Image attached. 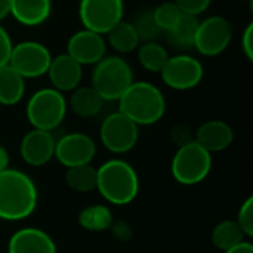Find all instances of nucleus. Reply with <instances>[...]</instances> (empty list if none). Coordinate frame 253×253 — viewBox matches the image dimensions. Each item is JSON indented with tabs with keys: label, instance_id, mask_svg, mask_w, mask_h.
Returning <instances> with one entry per match:
<instances>
[{
	"label": "nucleus",
	"instance_id": "12",
	"mask_svg": "<svg viewBox=\"0 0 253 253\" xmlns=\"http://www.w3.org/2000/svg\"><path fill=\"white\" fill-rule=\"evenodd\" d=\"M95 154V141L89 135L82 132L67 133L55 144V159L67 169L82 165H90Z\"/></svg>",
	"mask_w": 253,
	"mask_h": 253
},
{
	"label": "nucleus",
	"instance_id": "8",
	"mask_svg": "<svg viewBox=\"0 0 253 253\" xmlns=\"http://www.w3.org/2000/svg\"><path fill=\"white\" fill-rule=\"evenodd\" d=\"M123 0H80L79 4V16L83 28L102 36L123 21Z\"/></svg>",
	"mask_w": 253,
	"mask_h": 253
},
{
	"label": "nucleus",
	"instance_id": "19",
	"mask_svg": "<svg viewBox=\"0 0 253 253\" xmlns=\"http://www.w3.org/2000/svg\"><path fill=\"white\" fill-rule=\"evenodd\" d=\"M104 99L92 86H82L76 87L71 92L70 101L67 102L68 107L80 117H95L104 107Z\"/></svg>",
	"mask_w": 253,
	"mask_h": 253
},
{
	"label": "nucleus",
	"instance_id": "26",
	"mask_svg": "<svg viewBox=\"0 0 253 253\" xmlns=\"http://www.w3.org/2000/svg\"><path fill=\"white\" fill-rule=\"evenodd\" d=\"M65 182L77 193H89L96 188V169L90 165L68 168Z\"/></svg>",
	"mask_w": 253,
	"mask_h": 253
},
{
	"label": "nucleus",
	"instance_id": "32",
	"mask_svg": "<svg viewBox=\"0 0 253 253\" xmlns=\"http://www.w3.org/2000/svg\"><path fill=\"white\" fill-rule=\"evenodd\" d=\"M12 47H13V43H12L9 33L0 25V67L9 64Z\"/></svg>",
	"mask_w": 253,
	"mask_h": 253
},
{
	"label": "nucleus",
	"instance_id": "5",
	"mask_svg": "<svg viewBox=\"0 0 253 253\" xmlns=\"http://www.w3.org/2000/svg\"><path fill=\"white\" fill-rule=\"evenodd\" d=\"M67 108L68 104L64 93L53 87H43L30 96L25 114L33 129L52 132L64 122Z\"/></svg>",
	"mask_w": 253,
	"mask_h": 253
},
{
	"label": "nucleus",
	"instance_id": "27",
	"mask_svg": "<svg viewBox=\"0 0 253 253\" xmlns=\"http://www.w3.org/2000/svg\"><path fill=\"white\" fill-rule=\"evenodd\" d=\"M153 16L160 31L168 33L178 24L182 13L179 7L175 4V1H165L159 4L156 9H153Z\"/></svg>",
	"mask_w": 253,
	"mask_h": 253
},
{
	"label": "nucleus",
	"instance_id": "23",
	"mask_svg": "<svg viewBox=\"0 0 253 253\" xmlns=\"http://www.w3.org/2000/svg\"><path fill=\"white\" fill-rule=\"evenodd\" d=\"M113 222H114L113 212L108 206H104V205L87 206L79 213V224L86 231L101 233V231L110 230Z\"/></svg>",
	"mask_w": 253,
	"mask_h": 253
},
{
	"label": "nucleus",
	"instance_id": "13",
	"mask_svg": "<svg viewBox=\"0 0 253 253\" xmlns=\"http://www.w3.org/2000/svg\"><path fill=\"white\" fill-rule=\"evenodd\" d=\"M107 52V42L102 34L89 31L86 28L76 31L67 43V53L83 65L98 64Z\"/></svg>",
	"mask_w": 253,
	"mask_h": 253
},
{
	"label": "nucleus",
	"instance_id": "4",
	"mask_svg": "<svg viewBox=\"0 0 253 253\" xmlns=\"http://www.w3.org/2000/svg\"><path fill=\"white\" fill-rule=\"evenodd\" d=\"M133 83V71L126 59L104 56L92 71V87L104 101H119Z\"/></svg>",
	"mask_w": 253,
	"mask_h": 253
},
{
	"label": "nucleus",
	"instance_id": "33",
	"mask_svg": "<svg viewBox=\"0 0 253 253\" xmlns=\"http://www.w3.org/2000/svg\"><path fill=\"white\" fill-rule=\"evenodd\" d=\"M242 50L248 61H253V22H249L242 36Z\"/></svg>",
	"mask_w": 253,
	"mask_h": 253
},
{
	"label": "nucleus",
	"instance_id": "22",
	"mask_svg": "<svg viewBox=\"0 0 253 253\" xmlns=\"http://www.w3.org/2000/svg\"><path fill=\"white\" fill-rule=\"evenodd\" d=\"M199 19L196 16L190 15H182L178 24L168 31V40L169 43L179 49V50H190L194 47V40H196V33L199 28Z\"/></svg>",
	"mask_w": 253,
	"mask_h": 253
},
{
	"label": "nucleus",
	"instance_id": "36",
	"mask_svg": "<svg viewBox=\"0 0 253 253\" xmlns=\"http://www.w3.org/2000/svg\"><path fill=\"white\" fill-rule=\"evenodd\" d=\"M6 169H9V153L3 145H0V172Z\"/></svg>",
	"mask_w": 253,
	"mask_h": 253
},
{
	"label": "nucleus",
	"instance_id": "31",
	"mask_svg": "<svg viewBox=\"0 0 253 253\" xmlns=\"http://www.w3.org/2000/svg\"><path fill=\"white\" fill-rule=\"evenodd\" d=\"M170 138H172V141H173L178 147L187 145V144H190L191 141H194V135H193L191 129H190L187 125H176V126L170 130Z\"/></svg>",
	"mask_w": 253,
	"mask_h": 253
},
{
	"label": "nucleus",
	"instance_id": "28",
	"mask_svg": "<svg viewBox=\"0 0 253 253\" xmlns=\"http://www.w3.org/2000/svg\"><path fill=\"white\" fill-rule=\"evenodd\" d=\"M132 25L135 27L138 37L142 43L145 42H156V39L159 37V34L162 33L160 28L157 27L154 16H153V9H145L141 13L136 15L135 21L132 22Z\"/></svg>",
	"mask_w": 253,
	"mask_h": 253
},
{
	"label": "nucleus",
	"instance_id": "34",
	"mask_svg": "<svg viewBox=\"0 0 253 253\" xmlns=\"http://www.w3.org/2000/svg\"><path fill=\"white\" fill-rule=\"evenodd\" d=\"M110 228H111L113 234L122 242H127L132 239V228L129 227V224H126L123 221H117V222L114 221Z\"/></svg>",
	"mask_w": 253,
	"mask_h": 253
},
{
	"label": "nucleus",
	"instance_id": "29",
	"mask_svg": "<svg viewBox=\"0 0 253 253\" xmlns=\"http://www.w3.org/2000/svg\"><path fill=\"white\" fill-rule=\"evenodd\" d=\"M236 222L246 237H253V197H248L240 206Z\"/></svg>",
	"mask_w": 253,
	"mask_h": 253
},
{
	"label": "nucleus",
	"instance_id": "18",
	"mask_svg": "<svg viewBox=\"0 0 253 253\" xmlns=\"http://www.w3.org/2000/svg\"><path fill=\"white\" fill-rule=\"evenodd\" d=\"M52 13V0H10V15L25 27L42 25Z\"/></svg>",
	"mask_w": 253,
	"mask_h": 253
},
{
	"label": "nucleus",
	"instance_id": "17",
	"mask_svg": "<svg viewBox=\"0 0 253 253\" xmlns=\"http://www.w3.org/2000/svg\"><path fill=\"white\" fill-rule=\"evenodd\" d=\"M194 141L211 154L219 153L233 144L234 132L231 126L222 120H209L197 129Z\"/></svg>",
	"mask_w": 253,
	"mask_h": 253
},
{
	"label": "nucleus",
	"instance_id": "9",
	"mask_svg": "<svg viewBox=\"0 0 253 253\" xmlns=\"http://www.w3.org/2000/svg\"><path fill=\"white\" fill-rule=\"evenodd\" d=\"M50 61V50L44 44L33 40H25L13 44L9 65L24 79H36L47 73Z\"/></svg>",
	"mask_w": 253,
	"mask_h": 253
},
{
	"label": "nucleus",
	"instance_id": "37",
	"mask_svg": "<svg viewBox=\"0 0 253 253\" xmlns=\"http://www.w3.org/2000/svg\"><path fill=\"white\" fill-rule=\"evenodd\" d=\"M10 15V0H0V21Z\"/></svg>",
	"mask_w": 253,
	"mask_h": 253
},
{
	"label": "nucleus",
	"instance_id": "24",
	"mask_svg": "<svg viewBox=\"0 0 253 253\" xmlns=\"http://www.w3.org/2000/svg\"><path fill=\"white\" fill-rule=\"evenodd\" d=\"M168 59V49L157 42H145L138 46V61L150 73H160Z\"/></svg>",
	"mask_w": 253,
	"mask_h": 253
},
{
	"label": "nucleus",
	"instance_id": "35",
	"mask_svg": "<svg viewBox=\"0 0 253 253\" xmlns=\"http://www.w3.org/2000/svg\"><path fill=\"white\" fill-rule=\"evenodd\" d=\"M225 253H253V245L251 242H242L239 245H236L234 248L225 251Z\"/></svg>",
	"mask_w": 253,
	"mask_h": 253
},
{
	"label": "nucleus",
	"instance_id": "11",
	"mask_svg": "<svg viewBox=\"0 0 253 253\" xmlns=\"http://www.w3.org/2000/svg\"><path fill=\"white\" fill-rule=\"evenodd\" d=\"M233 28L227 18L212 15L199 22L194 47L205 56H216L222 53L231 42Z\"/></svg>",
	"mask_w": 253,
	"mask_h": 253
},
{
	"label": "nucleus",
	"instance_id": "16",
	"mask_svg": "<svg viewBox=\"0 0 253 253\" xmlns=\"http://www.w3.org/2000/svg\"><path fill=\"white\" fill-rule=\"evenodd\" d=\"M7 253H56V245L46 231L28 227L12 234Z\"/></svg>",
	"mask_w": 253,
	"mask_h": 253
},
{
	"label": "nucleus",
	"instance_id": "10",
	"mask_svg": "<svg viewBox=\"0 0 253 253\" xmlns=\"http://www.w3.org/2000/svg\"><path fill=\"white\" fill-rule=\"evenodd\" d=\"M162 80L166 86L175 90H190L200 84L205 76L202 62L187 53L169 56L163 70L160 71Z\"/></svg>",
	"mask_w": 253,
	"mask_h": 253
},
{
	"label": "nucleus",
	"instance_id": "20",
	"mask_svg": "<svg viewBox=\"0 0 253 253\" xmlns=\"http://www.w3.org/2000/svg\"><path fill=\"white\" fill-rule=\"evenodd\" d=\"M25 93V79L9 64L0 67V104L10 107L18 104Z\"/></svg>",
	"mask_w": 253,
	"mask_h": 253
},
{
	"label": "nucleus",
	"instance_id": "2",
	"mask_svg": "<svg viewBox=\"0 0 253 253\" xmlns=\"http://www.w3.org/2000/svg\"><path fill=\"white\" fill-rule=\"evenodd\" d=\"M119 111L138 126L160 122L166 113L163 92L148 82H133L119 99Z\"/></svg>",
	"mask_w": 253,
	"mask_h": 253
},
{
	"label": "nucleus",
	"instance_id": "15",
	"mask_svg": "<svg viewBox=\"0 0 253 253\" xmlns=\"http://www.w3.org/2000/svg\"><path fill=\"white\" fill-rule=\"evenodd\" d=\"M46 74L49 76L53 89L61 93L73 92L83 79V67L65 52L52 58Z\"/></svg>",
	"mask_w": 253,
	"mask_h": 253
},
{
	"label": "nucleus",
	"instance_id": "1",
	"mask_svg": "<svg viewBox=\"0 0 253 253\" xmlns=\"http://www.w3.org/2000/svg\"><path fill=\"white\" fill-rule=\"evenodd\" d=\"M39 191L34 181L16 169L0 172V219L22 221L37 208Z\"/></svg>",
	"mask_w": 253,
	"mask_h": 253
},
{
	"label": "nucleus",
	"instance_id": "7",
	"mask_svg": "<svg viewBox=\"0 0 253 253\" xmlns=\"http://www.w3.org/2000/svg\"><path fill=\"white\" fill-rule=\"evenodd\" d=\"M99 138L108 151L114 154H125L136 145L139 138V126L120 111H116L102 120Z\"/></svg>",
	"mask_w": 253,
	"mask_h": 253
},
{
	"label": "nucleus",
	"instance_id": "3",
	"mask_svg": "<svg viewBox=\"0 0 253 253\" xmlns=\"http://www.w3.org/2000/svg\"><path fill=\"white\" fill-rule=\"evenodd\" d=\"M96 190L111 205L132 203L139 193V178L132 165L111 159L96 169Z\"/></svg>",
	"mask_w": 253,
	"mask_h": 253
},
{
	"label": "nucleus",
	"instance_id": "14",
	"mask_svg": "<svg viewBox=\"0 0 253 253\" xmlns=\"http://www.w3.org/2000/svg\"><path fill=\"white\" fill-rule=\"evenodd\" d=\"M55 144L56 141L52 132L31 129L22 136L19 153L27 165L39 168L44 166L55 157Z\"/></svg>",
	"mask_w": 253,
	"mask_h": 253
},
{
	"label": "nucleus",
	"instance_id": "6",
	"mask_svg": "<svg viewBox=\"0 0 253 253\" xmlns=\"http://www.w3.org/2000/svg\"><path fill=\"white\" fill-rule=\"evenodd\" d=\"M212 169V154L196 141L178 147L170 172L173 179L181 185H197L208 178Z\"/></svg>",
	"mask_w": 253,
	"mask_h": 253
},
{
	"label": "nucleus",
	"instance_id": "38",
	"mask_svg": "<svg viewBox=\"0 0 253 253\" xmlns=\"http://www.w3.org/2000/svg\"><path fill=\"white\" fill-rule=\"evenodd\" d=\"M248 1H249V3H251V6H252V1H253V0H248Z\"/></svg>",
	"mask_w": 253,
	"mask_h": 253
},
{
	"label": "nucleus",
	"instance_id": "25",
	"mask_svg": "<svg viewBox=\"0 0 253 253\" xmlns=\"http://www.w3.org/2000/svg\"><path fill=\"white\" fill-rule=\"evenodd\" d=\"M245 234L236 221L227 219L219 222L212 231V243L221 251H228L245 240Z\"/></svg>",
	"mask_w": 253,
	"mask_h": 253
},
{
	"label": "nucleus",
	"instance_id": "30",
	"mask_svg": "<svg viewBox=\"0 0 253 253\" xmlns=\"http://www.w3.org/2000/svg\"><path fill=\"white\" fill-rule=\"evenodd\" d=\"M211 1L212 0H175V4L179 7L182 15H190L197 18L211 6Z\"/></svg>",
	"mask_w": 253,
	"mask_h": 253
},
{
	"label": "nucleus",
	"instance_id": "21",
	"mask_svg": "<svg viewBox=\"0 0 253 253\" xmlns=\"http://www.w3.org/2000/svg\"><path fill=\"white\" fill-rule=\"evenodd\" d=\"M105 42H108L110 46L120 53H130L136 50L138 46L141 44L135 27L132 25V22H126V21H120L119 24H116L107 33Z\"/></svg>",
	"mask_w": 253,
	"mask_h": 253
}]
</instances>
